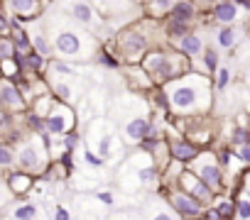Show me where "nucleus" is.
Listing matches in <instances>:
<instances>
[{"instance_id": "nucleus-1", "label": "nucleus", "mask_w": 250, "mask_h": 220, "mask_svg": "<svg viewBox=\"0 0 250 220\" xmlns=\"http://www.w3.org/2000/svg\"><path fill=\"white\" fill-rule=\"evenodd\" d=\"M167 98V110L177 118H204L213 103V78L199 71H187L160 86Z\"/></svg>"}, {"instance_id": "nucleus-2", "label": "nucleus", "mask_w": 250, "mask_h": 220, "mask_svg": "<svg viewBox=\"0 0 250 220\" xmlns=\"http://www.w3.org/2000/svg\"><path fill=\"white\" fill-rule=\"evenodd\" d=\"M140 69L147 73L152 86H162L187 71H191L189 59L182 52H169V49H147L140 56Z\"/></svg>"}, {"instance_id": "nucleus-3", "label": "nucleus", "mask_w": 250, "mask_h": 220, "mask_svg": "<svg viewBox=\"0 0 250 220\" xmlns=\"http://www.w3.org/2000/svg\"><path fill=\"white\" fill-rule=\"evenodd\" d=\"M52 49H57L59 56L71 59V61H88V59L96 56L93 35L86 32L83 27H79V25L57 30V35H54V47H52Z\"/></svg>"}, {"instance_id": "nucleus-4", "label": "nucleus", "mask_w": 250, "mask_h": 220, "mask_svg": "<svg viewBox=\"0 0 250 220\" xmlns=\"http://www.w3.org/2000/svg\"><path fill=\"white\" fill-rule=\"evenodd\" d=\"M30 140H22L20 147L15 149V166H20L27 174H42L47 171L49 164V149H47V137L42 135H27Z\"/></svg>"}, {"instance_id": "nucleus-5", "label": "nucleus", "mask_w": 250, "mask_h": 220, "mask_svg": "<svg viewBox=\"0 0 250 220\" xmlns=\"http://www.w3.org/2000/svg\"><path fill=\"white\" fill-rule=\"evenodd\" d=\"M201 183H206L208 188H211V193L213 196H218L221 193V188H223V171H221V166H218V162H216V152H196V157L189 162V164H184Z\"/></svg>"}, {"instance_id": "nucleus-6", "label": "nucleus", "mask_w": 250, "mask_h": 220, "mask_svg": "<svg viewBox=\"0 0 250 220\" xmlns=\"http://www.w3.org/2000/svg\"><path fill=\"white\" fill-rule=\"evenodd\" d=\"M115 47H118V56L128 64H138L140 56L150 49V37L140 30V27H128L123 30L115 39Z\"/></svg>"}, {"instance_id": "nucleus-7", "label": "nucleus", "mask_w": 250, "mask_h": 220, "mask_svg": "<svg viewBox=\"0 0 250 220\" xmlns=\"http://www.w3.org/2000/svg\"><path fill=\"white\" fill-rule=\"evenodd\" d=\"M44 120V130H47V137H62L71 130H76V110L62 100L54 98L52 108H49V113L42 118Z\"/></svg>"}, {"instance_id": "nucleus-8", "label": "nucleus", "mask_w": 250, "mask_h": 220, "mask_svg": "<svg viewBox=\"0 0 250 220\" xmlns=\"http://www.w3.org/2000/svg\"><path fill=\"white\" fill-rule=\"evenodd\" d=\"M167 203L172 205L174 215L182 218V220H199L204 215V210H206L204 203H199L194 196L184 193L182 188H172L169 196H167Z\"/></svg>"}, {"instance_id": "nucleus-9", "label": "nucleus", "mask_w": 250, "mask_h": 220, "mask_svg": "<svg viewBox=\"0 0 250 220\" xmlns=\"http://www.w3.org/2000/svg\"><path fill=\"white\" fill-rule=\"evenodd\" d=\"M25 108H27V100L22 98L20 88H18L13 81L0 78V120H3L5 115L22 113Z\"/></svg>"}, {"instance_id": "nucleus-10", "label": "nucleus", "mask_w": 250, "mask_h": 220, "mask_svg": "<svg viewBox=\"0 0 250 220\" xmlns=\"http://www.w3.org/2000/svg\"><path fill=\"white\" fill-rule=\"evenodd\" d=\"M177 188H182L184 193H189V196H194L199 203H204V205H211V201H213V193H211V188L206 186V183H201L187 166L182 169V174L177 176Z\"/></svg>"}, {"instance_id": "nucleus-11", "label": "nucleus", "mask_w": 250, "mask_h": 220, "mask_svg": "<svg viewBox=\"0 0 250 220\" xmlns=\"http://www.w3.org/2000/svg\"><path fill=\"white\" fill-rule=\"evenodd\" d=\"M150 125L152 120H147V115H133L123 125V145H140L143 140H147Z\"/></svg>"}, {"instance_id": "nucleus-12", "label": "nucleus", "mask_w": 250, "mask_h": 220, "mask_svg": "<svg viewBox=\"0 0 250 220\" xmlns=\"http://www.w3.org/2000/svg\"><path fill=\"white\" fill-rule=\"evenodd\" d=\"M66 13L69 18L79 25V27H96L101 20H98V13L93 10V5H88L86 0H74V3L66 5Z\"/></svg>"}, {"instance_id": "nucleus-13", "label": "nucleus", "mask_w": 250, "mask_h": 220, "mask_svg": "<svg viewBox=\"0 0 250 220\" xmlns=\"http://www.w3.org/2000/svg\"><path fill=\"white\" fill-rule=\"evenodd\" d=\"M5 186H8V191H10L13 196L25 198V196H30L32 188H35V176L27 174V171H22V169H15V171H10V174L5 176Z\"/></svg>"}, {"instance_id": "nucleus-14", "label": "nucleus", "mask_w": 250, "mask_h": 220, "mask_svg": "<svg viewBox=\"0 0 250 220\" xmlns=\"http://www.w3.org/2000/svg\"><path fill=\"white\" fill-rule=\"evenodd\" d=\"M196 13H199V10L191 5V0H174V5H172L169 13H167V22L191 27L194 20H196Z\"/></svg>"}, {"instance_id": "nucleus-15", "label": "nucleus", "mask_w": 250, "mask_h": 220, "mask_svg": "<svg viewBox=\"0 0 250 220\" xmlns=\"http://www.w3.org/2000/svg\"><path fill=\"white\" fill-rule=\"evenodd\" d=\"M167 149H169V159L182 162V164H189V162L196 157V152H199V147H194V145H191L189 140H184V137L169 140V142H167Z\"/></svg>"}, {"instance_id": "nucleus-16", "label": "nucleus", "mask_w": 250, "mask_h": 220, "mask_svg": "<svg viewBox=\"0 0 250 220\" xmlns=\"http://www.w3.org/2000/svg\"><path fill=\"white\" fill-rule=\"evenodd\" d=\"M213 20L218 25H235L240 20V8L233 0H218L213 3Z\"/></svg>"}, {"instance_id": "nucleus-17", "label": "nucleus", "mask_w": 250, "mask_h": 220, "mask_svg": "<svg viewBox=\"0 0 250 220\" xmlns=\"http://www.w3.org/2000/svg\"><path fill=\"white\" fill-rule=\"evenodd\" d=\"M204 37L196 35V32H187L177 39V52H182L187 59H196L201 52H204Z\"/></svg>"}, {"instance_id": "nucleus-18", "label": "nucleus", "mask_w": 250, "mask_h": 220, "mask_svg": "<svg viewBox=\"0 0 250 220\" xmlns=\"http://www.w3.org/2000/svg\"><path fill=\"white\" fill-rule=\"evenodd\" d=\"M8 8L25 22L35 20L42 13V0H8Z\"/></svg>"}, {"instance_id": "nucleus-19", "label": "nucleus", "mask_w": 250, "mask_h": 220, "mask_svg": "<svg viewBox=\"0 0 250 220\" xmlns=\"http://www.w3.org/2000/svg\"><path fill=\"white\" fill-rule=\"evenodd\" d=\"M243 35L235 25H221V30L216 32V42H218V49H226V52H233L238 44H240Z\"/></svg>"}, {"instance_id": "nucleus-20", "label": "nucleus", "mask_w": 250, "mask_h": 220, "mask_svg": "<svg viewBox=\"0 0 250 220\" xmlns=\"http://www.w3.org/2000/svg\"><path fill=\"white\" fill-rule=\"evenodd\" d=\"M201 66H199V73H206V76H213L216 73V69L221 66V54H218V49L216 47H204V52H201Z\"/></svg>"}, {"instance_id": "nucleus-21", "label": "nucleus", "mask_w": 250, "mask_h": 220, "mask_svg": "<svg viewBox=\"0 0 250 220\" xmlns=\"http://www.w3.org/2000/svg\"><path fill=\"white\" fill-rule=\"evenodd\" d=\"M10 220H37L40 218V205L32 203V201H25V203H18L10 213H8Z\"/></svg>"}, {"instance_id": "nucleus-22", "label": "nucleus", "mask_w": 250, "mask_h": 220, "mask_svg": "<svg viewBox=\"0 0 250 220\" xmlns=\"http://www.w3.org/2000/svg\"><path fill=\"white\" fill-rule=\"evenodd\" d=\"M22 71L42 73V71H47V59L42 54H37L35 49H30L27 54H22Z\"/></svg>"}, {"instance_id": "nucleus-23", "label": "nucleus", "mask_w": 250, "mask_h": 220, "mask_svg": "<svg viewBox=\"0 0 250 220\" xmlns=\"http://www.w3.org/2000/svg\"><path fill=\"white\" fill-rule=\"evenodd\" d=\"M128 76H130V83H133L135 88H143V91L155 88V86H152V81L147 78V73L140 69V64H138V66H133V69H128Z\"/></svg>"}, {"instance_id": "nucleus-24", "label": "nucleus", "mask_w": 250, "mask_h": 220, "mask_svg": "<svg viewBox=\"0 0 250 220\" xmlns=\"http://www.w3.org/2000/svg\"><path fill=\"white\" fill-rule=\"evenodd\" d=\"M30 47L37 52V54H42L44 59L52 54V44L47 42V37H44V32H35V35H30Z\"/></svg>"}, {"instance_id": "nucleus-25", "label": "nucleus", "mask_w": 250, "mask_h": 220, "mask_svg": "<svg viewBox=\"0 0 250 220\" xmlns=\"http://www.w3.org/2000/svg\"><path fill=\"white\" fill-rule=\"evenodd\" d=\"M211 78H216V81H213V88H216V91H226V88L230 86V81H233V73H230L228 66H218Z\"/></svg>"}, {"instance_id": "nucleus-26", "label": "nucleus", "mask_w": 250, "mask_h": 220, "mask_svg": "<svg viewBox=\"0 0 250 220\" xmlns=\"http://www.w3.org/2000/svg\"><path fill=\"white\" fill-rule=\"evenodd\" d=\"M15 166V149L8 142H0V169H13Z\"/></svg>"}, {"instance_id": "nucleus-27", "label": "nucleus", "mask_w": 250, "mask_h": 220, "mask_svg": "<svg viewBox=\"0 0 250 220\" xmlns=\"http://www.w3.org/2000/svg\"><path fill=\"white\" fill-rule=\"evenodd\" d=\"M233 218L235 220H250V201L245 196L233 201Z\"/></svg>"}, {"instance_id": "nucleus-28", "label": "nucleus", "mask_w": 250, "mask_h": 220, "mask_svg": "<svg viewBox=\"0 0 250 220\" xmlns=\"http://www.w3.org/2000/svg\"><path fill=\"white\" fill-rule=\"evenodd\" d=\"M172 5H174V0H152V3H147V10L152 18H165Z\"/></svg>"}, {"instance_id": "nucleus-29", "label": "nucleus", "mask_w": 250, "mask_h": 220, "mask_svg": "<svg viewBox=\"0 0 250 220\" xmlns=\"http://www.w3.org/2000/svg\"><path fill=\"white\" fill-rule=\"evenodd\" d=\"M230 145L233 147H243V145H250V132L240 125V128H235L233 130V135H230Z\"/></svg>"}, {"instance_id": "nucleus-30", "label": "nucleus", "mask_w": 250, "mask_h": 220, "mask_svg": "<svg viewBox=\"0 0 250 220\" xmlns=\"http://www.w3.org/2000/svg\"><path fill=\"white\" fill-rule=\"evenodd\" d=\"M213 210H216L218 220H233V201H230V198L221 201V203H218Z\"/></svg>"}, {"instance_id": "nucleus-31", "label": "nucleus", "mask_w": 250, "mask_h": 220, "mask_svg": "<svg viewBox=\"0 0 250 220\" xmlns=\"http://www.w3.org/2000/svg\"><path fill=\"white\" fill-rule=\"evenodd\" d=\"M147 220H177V215H174V210H169L167 205H157V208L150 213Z\"/></svg>"}, {"instance_id": "nucleus-32", "label": "nucleus", "mask_w": 250, "mask_h": 220, "mask_svg": "<svg viewBox=\"0 0 250 220\" xmlns=\"http://www.w3.org/2000/svg\"><path fill=\"white\" fill-rule=\"evenodd\" d=\"M13 52H15L13 39H10V37H0V61L10 59V56H13Z\"/></svg>"}, {"instance_id": "nucleus-33", "label": "nucleus", "mask_w": 250, "mask_h": 220, "mask_svg": "<svg viewBox=\"0 0 250 220\" xmlns=\"http://www.w3.org/2000/svg\"><path fill=\"white\" fill-rule=\"evenodd\" d=\"M83 162H86L88 166H93V169H98V166H103V164H105V162H103L96 152H91L86 145H83Z\"/></svg>"}, {"instance_id": "nucleus-34", "label": "nucleus", "mask_w": 250, "mask_h": 220, "mask_svg": "<svg viewBox=\"0 0 250 220\" xmlns=\"http://www.w3.org/2000/svg\"><path fill=\"white\" fill-rule=\"evenodd\" d=\"M96 61L103 64V66H108V69H118V59L113 54H108V52H98V59Z\"/></svg>"}, {"instance_id": "nucleus-35", "label": "nucleus", "mask_w": 250, "mask_h": 220, "mask_svg": "<svg viewBox=\"0 0 250 220\" xmlns=\"http://www.w3.org/2000/svg\"><path fill=\"white\" fill-rule=\"evenodd\" d=\"M233 152H235V157H238V162H240L243 166H248V164H250V145H243V147H235Z\"/></svg>"}, {"instance_id": "nucleus-36", "label": "nucleus", "mask_w": 250, "mask_h": 220, "mask_svg": "<svg viewBox=\"0 0 250 220\" xmlns=\"http://www.w3.org/2000/svg\"><path fill=\"white\" fill-rule=\"evenodd\" d=\"M52 220H71L69 208H66V205H62V203H57V205H54V210H52Z\"/></svg>"}, {"instance_id": "nucleus-37", "label": "nucleus", "mask_w": 250, "mask_h": 220, "mask_svg": "<svg viewBox=\"0 0 250 220\" xmlns=\"http://www.w3.org/2000/svg\"><path fill=\"white\" fill-rule=\"evenodd\" d=\"M93 198H98L101 203H105V205H113L115 203V198H113V193L110 191H96L93 193Z\"/></svg>"}, {"instance_id": "nucleus-38", "label": "nucleus", "mask_w": 250, "mask_h": 220, "mask_svg": "<svg viewBox=\"0 0 250 220\" xmlns=\"http://www.w3.org/2000/svg\"><path fill=\"white\" fill-rule=\"evenodd\" d=\"M8 32H10V20L5 18L3 8H0V37H8Z\"/></svg>"}, {"instance_id": "nucleus-39", "label": "nucleus", "mask_w": 250, "mask_h": 220, "mask_svg": "<svg viewBox=\"0 0 250 220\" xmlns=\"http://www.w3.org/2000/svg\"><path fill=\"white\" fill-rule=\"evenodd\" d=\"M213 3H216V0H191V5H194L196 10H208Z\"/></svg>"}, {"instance_id": "nucleus-40", "label": "nucleus", "mask_w": 250, "mask_h": 220, "mask_svg": "<svg viewBox=\"0 0 250 220\" xmlns=\"http://www.w3.org/2000/svg\"><path fill=\"white\" fill-rule=\"evenodd\" d=\"M135 3H140V5H147V3H152V0H135Z\"/></svg>"}, {"instance_id": "nucleus-41", "label": "nucleus", "mask_w": 250, "mask_h": 220, "mask_svg": "<svg viewBox=\"0 0 250 220\" xmlns=\"http://www.w3.org/2000/svg\"><path fill=\"white\" fill-rule=\"evenodd\" d=\"M0 220H10V218H0Z\"/></svg>"}, {"instance_id": "nucleus-42", "label": "nucleus", "mask_w": 250, "mask_h": 220, "mask_svg": "<svg viewBox=\"0 0 250 220\" xmlns=\"http://www.w3.org/2000/svg\"><path fill=\"white\" fill-rule=\"evenodd\" d=\"M110 220H113V218H110Z\"/></svg>"}]
</instances>
